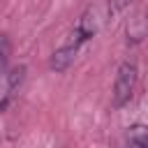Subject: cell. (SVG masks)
<instances>
[{
    "label": "cell",
    "mask_w": 148,
    "mask_h": 148,
    "mask_svg": "<svg viewBox=\"0 0 148 148\" xmlns=\"http://www.w3.org/2000/svg\"><path fill=\"white\" fill-rule=\"evenodd\" d=\"M7 53H9V49H7V39L0 37V69H2L5 62H7Z\"/></svg>",
    "instance_id": "4"
},
{
    "label": "cell",
    "mask_w": 148,
    "mask_h": 148,
    "mask_svg": "<svg viewBox=\"0 0 148 148\" xmlns=\"http://www.w3.org/2000/svg\"><path fill=\"white\" fill-rule=\"evenodd\" d=\"M136 148H148V141H146V143H141V146H136Z\"/></svg>",
    "instance_id": "6"
},
{
    "label": "cell",
    "mask_w": 148,
    "mask_h": 148,
    "mask_svg": "<svg viewBox=\"0 0 148 148\" xmlns=\"http://www.w3.org/2000/svg\"><path fill=\"white\" fill-rule=\"evenodd\" d=\"M127 139H130V146H132V148L146 143V141H148V127H146V125H132L130 132H127Z\"/></svg>",
    "instance_id": "3"
},
{
    "label": "cell",
    "mask_w": 148,
    "mask_h": 148,
    "mask_svg": "<svg viewBox=\"0 0 148 148\" xmlns=\"http://www.w3.org/2000/svg\"><path fill=\"white\" fill-rule=\"evenodd\" d=\"M109 12H111V7H109L106 2H95V5H90V7L81 14V18L76 21L72 35L67 37V42H65L58 51H53V56H51V69L65 72V69L72 65V60L76 58V51L81 49V44L88 42L92 35L99 32V28L104 25V21L109 18Z\"/></svg>",
    "instance_id": "1"
},
{
    "label": "cell",
    "mask_w": 148,
    "mask_h": 148,
    "mask_svg": "<svg viewBox=\"0 0 148 148\" xmlns=\"http://www.w3.org/2000/svg\"><path fill=\"white\" fill-rule=\"evenodd\" d=\"M127 2H132V0H118V2H116V7H125Z\"/></svg>",
    "instance_id": "5"
},
{
    "label": "cell",
    "mask_w": 148,
    "mask_h": 148,
    "mask_svg": "<svg viewBox=\"0 0 148 148\" xmlns=\"http://www.w3.org/2000/svg\"><path fill=\"white\" fill-rule=\"evenodd\" d=\"M136 88V65L132 60H125L118 72H116V81H113V106H123L132 99Z\"/></svg>",
    "instance_id": "2"
}]
</instances>
